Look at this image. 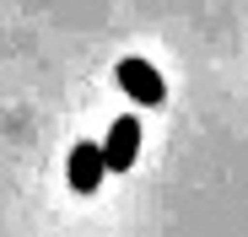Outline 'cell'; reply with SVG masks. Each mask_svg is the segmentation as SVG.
Returning <instances> with one entry per match:
<instances>
[{
	"label": "cell",
	"instance_id": "cell-1",
	"mask_svg": "<svg viewBox=\"0 0 248 237\" xmlns=\"http://www.w3.org/2000/svg\"><path fill=\"white\" fill-rule=\"evenodd\" d=\"M119 87H124V97L140 103V108H156L162 97H168L162 70H156L151 59H140V54H124V59H119Z\"/></svg>",
	"mask_w": 248,
	"mask_h": 237
},
{
	"label": "cell",
	"instance_id": "cell-2",
	"mask_svg": "<svg viewBox=\"0 0 248 237\" xmlns=\"http://www.w3.org/2000/svg\"><path fill=\"white\" fill-rule=\"evenodd\" d=\"M103 151V167L108 173H130L135 167V156H140V118H113V130H108V140L97 146Z\"/></svg>",
	"mask_w": 248,
	"mask_h": 237
},
{
	"label": "cell",
	"instance_id": "cell-3",
	"mask_svg": "<svg viewBox=\"0 0 248 237\" xmlns=\"http://www.w3.org/2000/svg\"><path fill=\"white\" fill-rule=\"evenodd\" d=\"M65 173H70V189L76 194H97L103 189V151H97V140H81L76 151H70V162H65Z\"/></svg>",
	"mask_w": 248,
	"mask_h": 237
}]
</instances>
